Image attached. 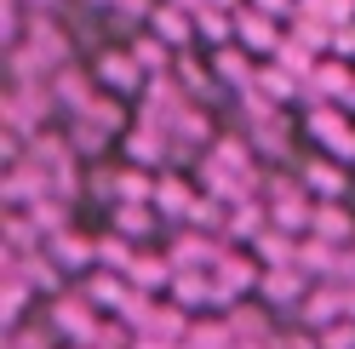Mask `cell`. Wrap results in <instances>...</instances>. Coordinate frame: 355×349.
<instances>
[{
    "mask_svg": "<svg viewBox=\"0 0 355 349\" xmlns=\"http://www.w3.org/2000/svg\"><path fill=\"white\" fill-rule=\"evenodd\" d=\"M46 326H52L58 338H69L75 349H92V343H98V332H103L98 303L86 298V292H63V298H52V315H46Z\"/></svg>",
    "mask_w": 355,
    "mask_h": 349,
    "instance_id": "1",
    "label": "cell"
},
{
    "mask_svg": "<svg viewBox=\"0 0 355 349\" xmlns=\"http://www.w3.org/2000/svg\"><path fill=\"white\" fill-rule=\"evenodd\" d=\"M258 280H263V264H258V258H247V252H224V258H218V269H212L218 303H230V310L258 287Z\"/></svg>",
    "mask_w": 355,
    "mask_h": 349,
    "instance_id": "2",
    "label": "cell"
},
{
    "mask_svg": "<svg viewBox=\"0 0 355 349\" xmlns=\"http://www.w3.org/2000/svg\"><path fill=\"white\" fill-rule=\"evenodd\" d=\"M98 80L109 86V92H144V86H149L144 63L132 57V52H103L98 57Z\"/></svg>",
    "mask_w": 355,
    "mask_h": 349,
    "instance_id": "3",
    "label": "cell"
},
{
    "mask_svg": "<svg viewBox=\"0 0 355 349\" xmlns=\"http://www.w3.org/2000/svg\"><path fill=\"white\" fill-rule=\"evenodd\" d=\"M166 258H172V269H218L224 247H212L201 229H184V235L172 241V252H166Z\"/></svg>",
    "mask_w": 355,
    "mask_h": 349,
    "instance_id": "4",
    "label": "cell"
},
{
    "mask_svg": "<svg viewBox=\"0 0 355 349\" xmlns=\"http://www.w3.org/2000/svg\"><path fill=\"white\" fill-rule=\"evenodd\" d=\"M166 155H172V138L161 132V126H144V120H138V126L126 132V161H132V166H161Z\"/></svg>",
    "mask_w": 355,
    "mask_h": 349,
    "instance_id": "5",
    "label": "cell"
},
{
    "mask_svg": "<svg viewBox=\"0 0 355 349\" xmlns=\"http://www.w3.org/2000/svg\"><path fill=\"white\" fill-rule=\"evenodd\" d=\"M195 189L184 184V178H172V172H161V178H155V212L161 217H195Z\"/></svg>",
    "mask_w": 355,
    "mask_h": 349,
    "instance_id": "6",
    "label": "cell"
},
{
    "mask_svg": "<svg viewBox=\"0 0 355 349\" xmlns=\"http://www.w3.org/2000/svg\"><path fill=\"white\" fill-rule=\"evenodd\" d=\"M309 132H315L332 155H355V126H344L338 109H315V115H309Z\"/></svg>",
    "mask_w": 355,
    "mask_h": 349,
    "instance_id": "7",
    "label": "cell"
},
{
    "mask_svg": "<svg viewBox=\"0 0 355 349\" xmlns=\"http://www.w3.org/2000/svg\"><path fill=\"white\" fill-rule=\"evenodd\" d=\"M172 303H178V310H201V303H218L212 275H207V269H178V280H172Z\"/></svg>",
    "mask_w": 355,
    "mask_h": 349,
    "instance_id": "8",
    "label": "cell"
},
{
    "mask_svg": "<svg viewBox=\"0 0 355 349\" xmlns=\"http://www.w3.org/2000/svg\"><path fill=\"white\" fill-rule=\"evenodd\" d=\"M252 247H258V264L263 269H293L298 264V241L286 229H275V224H270V235H258Z\"/></svg>",
    "mask_w": 355,
    "mask_h": 349,
    "instance_id": "9",
    "label": "cell"
},
{
    "mask_svg": "<svg viewBox=\"0 0 355 349\" xmlns=\"http://www.w3.org/2000/svg\"><path fill=\"white\" fill-rule=\"evenodd\" d=\"M309 229H315V241H327V247H349V235H355L349 212H338V206H315Z\"/></svg>",
    "mask_w": 355,
    "mask_h": 349,
    "instance_id": "10",
    "label": "cell"
},
{
    "mask_svg": "<svg viewBox=\"0 0 355 349\" xmlns=\"http://www.w3.org/2000/svg\"><path fill=\"white\" fill-rule=\"evenodd\" d=\"M304 189H315L321 201L332 206V201H338V195H344V172L332 166V161H309V166H304Z\"/></svg>",
    "mask_w": 355,
    "mask_h": 349,
    "instance_id": "11",
    "label": "cell"
},
{
    "mask_svg": "<svg viewBox=\"0 0 355 349\" xmlns=\"http://www.w3.org/2000/svg\"><path fill=\"white\" fill-rule=\"evenodd\" d=\"M263 217H270V212H263L258 201H241V206H230V235H235V241H258V235H270V229H263Z\"/></svg>",
    "mask_w": 355,
    "mask_h": 349,
    "instance_id": "12",
    "label": "cell"
},
{
    "mask_svg": "<svg viewBox=\"0 0 355 349\" xmlns=\"http://www.w3.org/2000/svg\"><path fill=\"white\" fill-rule=\"evenodd\" d=\"M212 69H218V80H230V86H235V92H241V98H247V92H252V86H258V75L247 69V57H241V52H230V46H224V52H218V57H212Z\"/></svg>",
    "mask_w": 355,
    "mask_h": 349,
    "instance_id": "13",
    "label": "cell"
},
{
    "mask_svg": "<svg viewBox=\"0 0 355 349\" xmlns=\"http://www.w3.org/2000/svg\"><path fill=\"white\" fill-rule=\"evenodd\" d=\"M155 224H161L155 206H115V235H126V241H144Z\"/></svg>",
    "mask_w": 355,
    "mask_h": 349,
    "instance_id": "14",
    "label": "cell"
},
{
    "mask_svg": "<svg viewBox=\"0 0 355 349\" xmlns=\"http://www.w3.org/2000/svg\"><path fill=\"white\" fill-rule=\"evenodd\" d=\"M155 35H161L166 46H189L195 17H178V6H161V12H155Z\"/></svg>",
    "mask_w": 355,
    "mask_h": 349,
    "instance_id": "15",
    "label": "cell"
},
{
    "mask_svg": "<svg viewBox=\"0 0 355 349\" xmlns=\"http://www.w3.org/2000/svg\"><path fill=\"white\" fill-rule=\"evenodd\" d=\"M241 35H247L252 52H281V35H275V24H270L263 12H247V17H241Z\"/></svg>",
    "mask_w": 355,
    "mask_h": 349,
    "instance_id": "16",
    "label": "cell"
},
{
    "mask_svg": "<svg viewBox=\"0 0 355 349\" xmlns=\"http://www.w3.org/2000/svg\"><path fill=\"white\" fill-rule=\"evenodd\" d=\"M315 338H321V349H355V321H338V326H327Z\"/></svg>",
    "mask_w": 355,
    "mask_h": 349,
    "instance_id": "17",
    "label": "cell"
},
{
    "mask_svg": "<svg viewBox=\"0 0 355 349\" xmlns=\"http://www.w3.org/2000/svg\"><path fill=\"white\" fill-rule=\"evenodd\" d=\"M275 57L286 63V69H298V75L309 69V46H298V40H281V52H275ZM304 80H309V75H304Z\"/></svg>",
    "mask_w": 355,
    "mask_h": 349,
    "instance_id": "18",
    "label": "cell"
},
{
    "mask_svg": "<svg viewBox=\"0 0 355 349\" xmlns=\"http://www.w3.org/2000/svg\"><path fill=\"white\" fill-rule=\"evenodd\" d=\"M195 29H201L207 40H218V35H230V17H224V12H212V6H207L201 17H195Z\"/></svg>",
    "mask_w": 355,
    "mask_h": 349,
    "instance_id": "19",
    "label": "cell"
},
{
    "mask_svg": "<svg viewBox=\"0 0 355 349\" xmlns=\"http://www.w3.org/2000/svg\"><path fill=\"white\" fill-rule=\"evenodd\" d=\"M258 12L263 17H286V12H293V0H258Z\"/></svg>",
    "mask_w": 355,
    "mask_h": 349,
    "instance_id": "20",
    "label": "cell"
},
{
    "mask_svg": "<svg viewBox=\"0 0 355 349\" xmlns=\"http://www.w3.org/2000/svg\"><path fill=\"white\" fill-rule=\"evenodd\" d=\"M132 349H184V343H161V338H132Z\"/></svg>",
    "mask_w": 355,
    "mask_h": 349,
    "instance_id": "21",
    "label": "cell"
},
{
    "mask_svg": "<svg viewBox=\"0 0 355 349\" xmlns=\"http://www.w3.org/2000/svg\"><path fill=\"white\" fill-rule=\"evenodd\" d=\"M207 6H212V12H230V6H235V0H207Z\"/></svg>",
    "mask_w": 355,
    "mask_h": 349,
    "instance_id": "22",
    "label": "cell"
},
{
    "mask_svg": "<svg viewBox=\"0 0 355 349\" xmlns=\"http://www.w3.org/2000/svg\"><path fill=\"white\" fill-rule=\"evenodd\" d=\"M235 349H275V343H235Z\"/></svg>",
    "mask_w": 355,
    "mask_h": 349,
    "instance_id": "23",
    "label": "cell"
},
{
    "mask_svg": "<svg viewBox=\"0 0 355 349\" xmlns=\"http://www.w3.org/2000/svg\"><path fill=\"white\" fill-rule=\"evenodd\" d=\"M349 98H355V92H349Z\"/></svg>",
    "mask_w": 355,
    "mask_h": 349,
    "instance_id": "24",
    "label": "cell"
}]
</instances>
